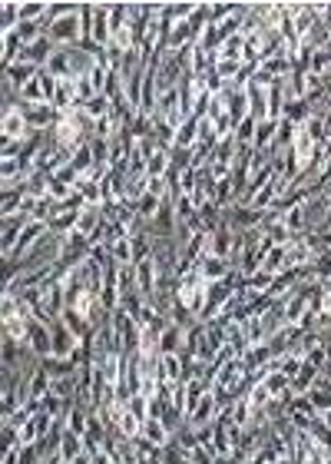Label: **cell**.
<instances>
[{"label": "cell", "mask_w": 331, "mask_h": 464, "mask_svg": "<svg viewBox=\"0 0 331 464\" xmlns=\"http://www.w3.org/2000/svg\"><path fill=\"white\" fill-rule=\"evenodd\" d=\"M47 37L57 43V47H76L83 40V23H80V7L73 14H63L57 20H47Z\"/></svg>", "instance_id": "cell-1"}, {"label": "cell", "mask_w": 331, "mask_h": 464, "mask_svg": "<svg viewBox=\"0 0 331 464\" xmlns=\"http://www.w3.org/2000/svg\"><path fill=\"white\" fill-rule=\"evenodd\" d=\"M0 133H4V139H33V130L27 126V116H23V110L20 107H4V120H0Z\"/></svg>", "instance_id": "cell-2"}, {"label": "cell", "mask_w": 331, "mask_h": 464, "mask_svg": "<svg viewBox=\"0 0 331 464\" xmlns=\"http://www.w3.org/2000/svg\"><path fill=\"white\" fill-rule=\"evenodd\" d=\"M219 411H222V401H219L216 388H209L206 395L199 398V405L192 408V415H189V425H192V428H202V425H216Z\"/></svg>", "instance_id": "cell-3"}, {"label": "cell", "mask_w": 331, "mask_h": 464, "mask_svg": "<svg viewBox=\"0 0 331 464\" xmlns=\"http://www.w3.org/2000/svg\"><path fill=\"white\" fill-rule=\"evenodd\" d=\"M30 352L40 358V362H47L53 358V335H50V325H40L37 319L30 322Z\"/></svg>", "instance_id": "cell-4"}, {"label": "cell", "mask_w": 331, "mask_h": 464, "mask_svg": "<svg viewBox=\"0 0 331 464\" xmlns=\"http://www.w3.org/2000/svg\"><path fill=\"white\" fill-rule=\"evenodd\" d=\"M93 43L106 50L113 43V27H110V4H93Z\"/></svg>", "instance_id": "cell-5"}, {"label": "cell", "mask_w": 331, "mask_h": 464, "mask_svg": "<svg viewBox=\"0 0 331 464\" xmlns=\"http://www.w3.org/2000/svg\"><path fill=\"white\" fill-rule=\"evenodd\" d=\"M132 279H136V289L149 299L152 292H156V282H159V269H156V262L152 259H142L132 265Z\"/></svg>", "instance_id": "cell-6"}, {"label": "cell", "mask_w": 331, "mask_h": 464, "mask_svg": "<svg viewBox=\"0 0 331 464\" xmlns=\"http://www.w3.org/2000/svg\"><path fill=\"white\" fill-rule=\"evenodd\" d=\"M222 97H226V107H228V113H232V120H236V126L252 116V107H248V93H246V90L222 87Z\"/></svg>", "instance_id": "cell-7"}, {"label": "cell", "mask_w": 331, "mask_h": 464, "mask_svg": "<svg viewBox=\"0 0 331 464\" xmlns=\"http://www.w3.org/2000/svg\"><path fill=\"white\" fill-rule=\"evenodd\" d=\"M196 269L202 272V279L206 282H222L228 272H232V262L222 259V255H202Z\"/></svg>", "instance_id": "cell-8"}, {"label": "cell", "mask_w": 331, "mask_h": 464, "mask_svg": "<svg viewBox=\"0 0 331 464\" xmlns=\"http://www.w3.org/2000/svg\"><path fill=\"white\" fill-rule=\"evenodd\" d=\"M242 362H246L248 375H256L258 368H268V365H272V362H275V352H272V345H268V342H262V345H252V348H248Z\"/></svg>", "instance_id": "cell-9"}, {"label": "cell", "mask_w": 331, "mask_h": 464, "mask_svg": "<svg viewBox=\"0 0 331 464\" xmlns=\"http://www.w3.org/2000/svg\"><path fill=\"white\" fill-rule=\"evenodd\" d=\"M159 368H162V385H182V375H186V358L182 355H162Z\"/></svg>", "instance_id": "cell-10"}, {"label": "cell", "mask_w": 331, "mask_h": 464, "mask_svg": "<svg viewBox=\"0 0 331 464\" xmlns=\"http://www.w3.org/2000/svg\"><path fill=\"white\" fill-rule=\"evenodd\" d=\"M140 438H146V441H149V445H156V448H166L172 441V435L166 431V425H162L159 418H146V421H142Z\"/></svg>", "instance_id": "cell-11"}, {"label": "cell", "mask_w": 331, "mask_h": 464, "mask_svg": "<svg viewBox=\"0 0 331 464\" xmlns=\"http://www.w3.org/2000/svg\"><path fill=\"white\" fill-rule=\"evenodd\" d=\"M50 77L57 80H73V70H70V50L66 47H57L53 50V57L47 60V67H43Z\"/></svg>", "instance_id": "cell-12"}, {"label": "cell", "mask_w": 331, "mask_h": 464, "mask_svg": "<svg viewBox=\"0 0 331 464\" xmlns=\"http://www.w3.org/2000/svg\"><path fill=\"white\" fill-rule=\"evenodd\" d=\"M288 269V246H272V249L262 255V272L268 275H278V272Z\"/></svg>", "instance_id": "cell-13"}, {"label": "cell", "mask_w": 331, "mask_h": 464, "mask_svg": "<svg viewBox=\"0 0 331 464\" xmlns=\"http://www.w3.org/2000/svg\"><path fill=\"white\" fill-rule=\"evenodd\" d=\"M248 107H252V116L258 123L268 120V87H258V83H248Z\"/></svg>", "instance_id": "cell-14"}, {"label": "cell", "mask_w": 331, "mask_h": 464, "mask_svg": "<svg viewBox=\"0 0 331 464\" xmlns=\"http://www.w3.org/2000/svg\"><path fill=\"white\" fill-rule=\"evenodd\" d=\"M318 375H322V368H315V365H308V362H305L302 371L292 378V395L295 398H298V395H308V391L315 388V381H318Z\"/></svg>", "instance_id": "cell-15"}, {"label": "cell", "mask_w": 331, "mask_h": 464, "mask_svg": "<svg viewBox=\"0 0 331 464\" xmlns=\"http://www.w3.org/2000/svg\"><path fill=\"white\" fill-rule=\"evenodd\" d=\"M60 455H63L66 461H76L80 455H86V441H83V435H76V431L63 428V438H60Z\"/></svg>", "instance_id": "cell-16"}, {"label": "cell", "mask_w": 331, "mask_h": 464, "mask_svg": "<svg viewBox=\"0 0 331 464\" xmlns=\"http://www.w3.org/2000/svg\"><path fill=\"white\" fill-rule=\"evenodd\" d=\"M282 223H285V229L292 232V236H305V232H308V213H305V203L292 206V209L282 216Z\"/></svg>", "instance_id": "cell-17"}, {"label": "cell", "mask_w": 331, "mask_h": 464, "mask_svg": "<svg viewBox=\"0 0 331 464\" xmlns=\"http://www.w3.org/2000/svg\"><path fill=\"white\" fill-rule=\"evenodd\" d=\"M169 166H172L169 149H156V153L149 156V163H146V176H149V179H166Z\"/></svg>", "instance_id": "cell-18"}, {"label": "cell", "mask_w": 331, "mask_h": 464, "mask_svg": "<svg viewBox=\"0 0 331 464\" xmlns=\"http://www.w3.org/2000/svg\"><path fill=\"white\" fill-rule=\"evenodd\" d=\"M199 120L202 116H189L186 123L176 130V146H182V149H192V146L199 143Z\"/></svg>", "instance_id": "cell-19"}, {"label": "cell", "mask_w": 331, "mask_h": 464, "mask_svg": "<svg viewBox=\"0 0 331 464\" xmlns=\"http://www.w3.org/2000/svg\"><path fill=\"white\" fill-rule=\"evenodd\" d=\"M20 27V4L17 0H4L0 4V30L4 33H14Z\"/></svg>", "instance_id": "cell-20"}, {"label": "cell", "mask_w": 331, "mask_h": 464, "mask_svg": "<svg viewBox=\"0 0 331 464\" xmlns=\"http://www.w3.org/2000/svg\"><path fill=\"white\" fill-rule=\"evenodd\" d=\"M278 123H282V120H262L256 130V146H252V149H272L275 136H278Z\"/></svg>", "instance_id": "cell-21"}, {"label": "cell", "mask_w": 331, "mask_h": 464, "mask_svg": "<svg viewBox=\"0 0 331 464\" xmlns=\"http://www.w3.org/2000/svg\"><path fill=\"white\" fill-rule=\"evenodd\" d=\"M20 53H23V40L17 37V30H14V33H4V70L7 67H14V63H17L20 60Z\"/></svg>", "instance_id": "cell-22"}, {"label": "cell", "mask_w": 331, "mask_h": 464, "mask_svg": "<svg viewBox=\"0 0 331 464\" xmlns=\"http://www.w3.org/2000/svg\"><path fill=\"white\" fill-rule=\"evenodd\" d=\"M242 53H246V37H242V33H236V37H228L226 43H222L219 60H236V63H242Z\"/></svg>", "instance_id": "cell-23"}, {"label": "cell", "mask_w": 331, "mask_h": 464, "mask_svg": "<svg viewBox=\"0 0 331 464\" xmlns=\"http://www.w3.org/2000/svg\"><path fill=\"white\" fill-rule=\"evenodd\" d=\"M110 259H113L116 265H132V239L130 236H123V239H116L113 246H110Z\"/></svg>", "instance_id": "cell-24"}, {"label": "cell", "mask_w": 331, "mask_h": 464, "mask_svg": "<svg viewBox=\"0 0 331 464\" xmlns=\"http://www.w3.org/2000/svg\"><path fill=\"white\" fill-rule=\"evenodd\" d=\"M256 130H258V120L256 116H248V120H242V123L236 126V139H238V146H256Z\"/></svg>", "instance_id": "cell-25"}, {"label": "cell", "mask_w": 331, "mask_h": 464, "mask_svg": "<svg viewBox=\"0 0 331 464\" xmlns=\"http://www.w3.org/2000/svg\"><path fill=\"white\" fill-rule=\"evenodd\" d=\"M83 110H86L90 116H93L96 123H100V120H106V116L113 113V103H110V100H106L103 93H100V97H93L90 103H83Z\"/></svg>", "instance_id": "cell-26"}, {"label": "cell", "mask_w": 331, "mask_h": 464, "mask_svg": "<svg viewBox=\"0 0 331 464\" xmlns=\"http://www.w3.org/2000/svg\"><path fill=\"white\" fill-rule=\"evenodd\" d=\"M93 149H90V143H83V146H76L73 149V169L76 173H90L93 169Z\"/></svg>", "instance_id": "cell-27"}, {"label": "cell", "mask_w": 331, "mask_h": 464, "mask_svg": "<svg viewBox=\"0 0 331 464\" xmlns=\"http://www.w3.org/2000/svg\"><path fill=\"white\" fill-rule=\"evenodd\" d=\"M186 458H189V464H216L219 461L212 445H196L192 451H186Z\"/></svg>", "instance_id": "cell-28"}, {"label": "cell", "mask_w": 331, "mask_h": 464, "mask_svg": "<svg viewBox=\"0 0 331 464\" xmlns=\"http://www.w3.org/2000/svg\"><path fill=\"white\" fill-rule=\"evenodd\" d=\"M275 365H278V371H282L285 378H295L298 371H302L305 358L302 355H282V358H275Z\"/></svg>", "instance_id": "cell-29"}, {"label": "cell", "mask_w": 331, "mask_h": 464, "mask_svg": "<svg viewBox=\"0 0 331 464\" xmlns=\"http://www.w3.org/2000/svg\"><path fill=\"white\" fill-rule=\"evenodd\" d=\"M328 67H331V50H315L308 73H318V77H325V73H328Z\"/></svg>", "instance_id": "cell-30"}, {"label": "cell", "mask_w": 331, "mask_h": 464, "mask_svg": "<svg viewBox=\"0 0 331 464\" xmlns=\"http://www.w3.org/2000/svg\"><path fill=\"white\" fill-rule=\"evenodd\" d=\"M318 418H322V425L331 431V408H325V411H318Z\"/></svg>", "instance_id": "cell-31"}, {"label": "cell", "mask_w": 331, "mask_h": 464, "mask_svg": "<svg viewBox=\"0 0 331 464\" xmlns=\"http://www.w3.org/2000/svg\"><path fill=\"white\" fill-rule=\"evenodd\" d=\"M73 464H93V455H80Z\"/></svg>", "instance_id": "cell-32"}, {"label": "cell", "mask_w": 331, "mask_h": 464, "mask_svg": "<svg viewBox=\"0 0 331 464\" xmlns=\"http://www.w3.org/2000/svg\"><path fill=\"white\" fill-rule=\"evenodd\" d=\"M268 464H278V461H268Z\"/></svg>", "instance_id": "cell-33"}]
</instances>
